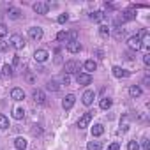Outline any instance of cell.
Wrapping results in <instances>:
<instances>
[{"label":"cell","instance_id":"obj_41","mask_svg":"<svg viewBox=\"0 0 150 150\" xmlns=\"http://www.w3.org/2000/svg\"><path fill=\"white\" fill-rule=\"evenodd\" d=\"M27 80H28L30 83H34V81H35V78H34V74H30V72H28V74H27Z\"/></svg>","mask_w":150,"mask_h":150},{"label":"cell","instance_id":"obj_37","mask_svg":"<svg viewBox=\"0 0 150 150\" xmlns=\"http://www.w3.org/2000/svg\"><path fill=\"white\" fill-rule=\"evenodd\" d=\"M62 83H64V85H69V83H71V76L64 74V78H62Z\"/></svg>","mask_w":150,"mask_h":150},{"label":"cell","instance_id":"obj_32","mask_svg":"<svg viewBox=\"0 0 150 150\" xmlns=\"http://www.w3.org/2000/svg\"><path fill=\"white\" fill-rule=\"evenodd\" d=\"M69 34V42L71 41H78V32L76 30H71V32H67Z\"/></svg>","mask_w":150,"mask_h":150},{"label":"cell","instance_id":"obj_30","mask_svg":"<svg viewBox=\"0 0 150 150\" xmlns=\"http://www.w3.org/2000/svg\"><path fill=\"white\" fill-rule=\"evenodd\" d=\"M127 150H139V143L134 141V139L129 141V143H127Z\"/></svg>","mask_w":150,"mask_h":150},{"label":"cell","instance_id":"obj_34","mask_svg":"<svg viewBox=\"0 0 150 150\" xmlns=\"http://www.w3.org/2000/svg\"><path fill=\"white\" fill-rule=\"evenodd\" d=\"M7 50H9V44H7L6 41L0 39V51H7Z\"/></svg>","mask_w":150,"mask_h":150},{"label":"cell","instance_id":"obj_1","mask_svg":"<svg viewBox=\"0 0 150 150\" xmlns=\"http://www.w3.org/2000/svg\"><path fill=\"white\" fill-rule=\"evenodd\" d=\"M64 71H65L67 76H69V74H78L80 72V62H76V60H67L64 64Z\"/></svg>","mask_w":150,"mask_h":150},{"label":"cell","instance_id":"obj_25","mask_svg":"<svg viewBox=\"0 0 150 150\" xmlns=\"http://www.w3.org/2000/svg\"><path fill=\"white\" fill-rule=\"evenodd\" d=\"M2 76H13V65H9V64H6L4 67H2Z\"/></svg>","mask_w":150,"mask_h":150},{"label":"cell","instance_id":"obj_29","mask_svg":"<svg viewBox=\"0 0 150 150\" xmlns=\"http://www.w3.org/2000/svg\"><path fill=\"white\" fill-rule=\"evenodd\" d=\"M57 41H65V42H69V34H67V32H58V34H57Z\"/></svg>","mask_w":150,"mask_h":150},{"label":"cell","instance_id":"obj_35","mask_svg":"<svg viewBox=\"0 0 150 150\" xmlns=\"http://www.w3.org/2000/svg\"><path fill=\"white\" fill-rule=\"evenodd\" d=\"M141 146H143V150H148V148H150V143H148V138H143V139H141Z\"/></svg>","mask_w":150,"mask_h":150},{"label":"cell","instance_id":"obj_9","mask_svg":"<svg viewBox=\"0 0 150 150\" xmlns=\"http://www.w3.org/2000/svg\"><path fill=\"white\" fill-rule=\"evenodd\" d=\"M94 99H96V92H94V90H87V92L81 96V103H83L85 106H90V104L94 103Z\"/></svg>","mask_w":150,"mask_h":150},{"label":"cell","instance_id":"obj_20","mask_svg":"<svg viewBox=\"0 0 150 150\" xmlns=\"http://www.w3.org/2000/svg\"><path fill=\"white\" fill-rule=\"evenodd\" d=\"M13 117H14L16 120H21V118L25 117V110H23L21 106H18V108H14V110H13Z\"/></svg>","mask_w":150,"mask_h":150},{"label":"cell","instance_id":"obj_2","mask_svg":"<svg viewBox=\"0 0 150 150\" xmlns=\"http://www.w3.org/2000/svg\"><path fill=\"white\" fill-rule=\"evenodd\" d=\"M9 46H13L14 50H23V48H25V39H23V35L13 34L11 39H9Z\"/></svg>","mask_w":150,"mask_h":150},{"label":"cell","instance_id":"obj_8","mask_svg":"<svg viewBox=\"0 0 150 150\" xmlns=\"http://www.w3.org/2000/svg\"><path fill=\"white\" fill-rule=\"evenodd\" d=\"M32 99L37 103V104H44L46 103V94L42 92V90H39V88H35L34 92H32Z\"/></svg>","mask_w":150,"mask_h":150},{"label":"cell","instance_id":"obj_27","mask_svg":"<svg viewBox=\"0 0 150 150\" xmlns=\"http://www.w3.org/2000/svg\"><path fill=\"white\" fill-rule=\"evenodd\" d=\"M0 129H9V118L6 115H0Z\"/></svg>","mask_w":150,"mask_h":150},{"label":"cell","instance_id":"obj_10","mask_svg":"<svg viewBox=\"0 0 150 150\" xmlns=\"http://www.w3.org/2000/svg\"><path fill=\"white\" fill-rule=\"evenodd\" d=\"M32 9H34V13H37V14H46L50 7H48L46 2H35V4L32 6Z\"/></svg>","mask_w":150,"mask_h":150},{"label":"cell","instance_id":"obj_14","mask_svg":"<svg viewBox=\"0 0 150 150\" xmlns=\"http://www.w3.org/2000/svg\"><path fill=\"white\" fill-rule=\"evenodd\" d=\"M11 97H13L14 101H23V99H25V92H23L21 88H18V87H16V88H13V90H11Z\"/></svg>","mask_w":150,"mask_h":150},{"label":"cell","instance_id":"obj_39","mask_svg":"<svg viewBox=\"0 0 150 150\" xmlns=\"http://www.w3.org/2000/svg\"><path fill=\"white\" fill-rule=\"evenodd\" d=\"M108 150H120V145H118V143H111V145L108 146Z\"/></svg>","mask_w":150,"mask_h":150},{"label":"cell","instance_id":"obj_38","mask_svg":"<svg viewBox=\"0 0 150 150\" xmlns=\"http://www.w3.org/2000/svg\"><path fill=\"white\" fill-rule=\"evenodd\" d=\"M127 129H129V125H127V122H124V124H120V132H127Z\"/></svg>","mask_w":150,"mask_h":150},{"label":"cell","instance_id":"obj_42","mask_svg":"<svg viewBox=\"0 0 150 150\" xmlns=\"http://www.w3.org/2000/svg\"><path fill=\"white\" fill-rule=\"evenodd\" d=\"M96 55H97V58H104V57H103V55H104L103 50H96Z\"/></svg>","mask_w":150,"mask_h":150},{"label":"cell","instance_id":"obj_18","mask_svg":"<svg viewBox=\"0 0 150 150\" xmlns=\"http://www.w3.org/2000/svg\"><path fill=\"white\" fill-rule=\"evenodd\" d=\"M46 88L51 90V92H58V90H60V85H58L57 80H50V81L46 83Z\"/></svg>","mask_w":150,"mask_h":150},{"label":"cell","instance_id":"obj_43","mask_svg":"<svg viewBox=\"0 0 150 150\" xmlns=\"http://www.w3.org/2000/svg\"><path fill=\"white\" fill-rule=\"evenodd\" d=\"M125 58H127V60H134V57H132V53H131V51H127V53H125Z\"/></svg>","mask_w":150,"mask_h":150},{"label":"cell","instance_id":"obj_17","mask_svg":"<svg viewBox=\"0 0 150 150\" xmlns=\"http://www.w3.org/2000/svg\"><path fill=\"white\" fill-rule=\"evenodd\" d=\"M138 37H139L141 44H148V41H150V34H148V30H145V28L138 34Z\"/></svg>","mask_w":150,"mask_h":150},{"label":"cell","instance_id":"obj_12","mask_svg":"<svg viewBox=\"0 0 150 150\" xmlns=\"http://www.w3.org/2000/svg\"><path fill=\"white\" fill-rule=\"evenodd\" d=\"M67 51L72 53V55L80 53V51H81V44H80V41H71V42H67Z\"/></svg>","mask_w":150,"mask_h":150},{"label":"cell","instance_id":"obj_31","mask_svg":"<svg viewBox=\"0 0 150 150\" xmlns=\"http://www.w3.org/2000/svg\"><path fill=\"white\" fill-rule=\"evenodd\" d=\"M7 32H9V30H7V27H6L4 23H0V39L6 37V35H7Z\"/></svg>","mask_w":150,"mask_h":150},{"label":"cell","instance_id":"obj_21","mask_svg":"<svg viewBox=\"0 0 150 150\" xmlns=\"http://www.w3.org/2000/svg\"><path fill=\"white\" fill-rule=\"evenodd\" d=\"M103 132H104V125L103 124H96L92 127V136H103Z\"/></svg>","mask_w":150,"mask_h":150},{"label":"cell","instance_id":"obj_11","mask_svg":"<svg viewBox=\"0 0 150 150\" xmlns=\"http://www.w3.org/2000/svg\"><path fill=\"white\" fill-rule=\"evenodd\" d=\"M92 113L88 111V113H85L83 117H80V120H78V127L80 129H85V127H88V124H90V120H92Z\"/></svg>","mask_w":150,"mask_h":150},{"label":"cell","instance_id":"obj_44","mask_svg":"<svg viewBox=\"0 0 150 150\" xmlns=\"http://www.w3.org/2000/svg\"><path fill=\"white\" fill-rule=\"evenodd\" d=\"M0 78H2V74H0Z\"/></svg>","mask_w":150,"mask_h":150},{"label":"cell","instance_id":"obj_22","mask_svg":"<svg viewBox=\"0 0 150 150\" xmlns=\"http://www.w3.org/2000/svg\"><path fill=\"white\" fill-rule=\"evenodd\" d=\"M129 96H131V97H134V99H136V97H139V96H141V88H139L138 85H132V87L129 88Z\"/></svg>","mask_w":150,"mask_h":150},{"label":"cell","instance_id":"obj_5","mask_svg":"<svg viewBox=\"0 0 150 150\" xmlns=\"http://www.w3.org/2000/svg\"><path fill=\"white\" fill-rule=\"evenodd\" d=\"M76 83L78 85H90L92 83V76L87 72H78L76 74Z\"/></svg>","mask_w":150,"mask_h":150},{"label":"cell","instance_id":"obj_7","mask_svg":"<svg viewBox=\"0 0 150 150\" xmlns=\"http://www.w3.org/2000/svg\"><path fill=\"white\" fill-rule=\"evenodd\" d=\"M74 103H76V97H74V94H67L62 101V108L64 110H71L74 106Z\"/></svg>","mask_w":150,"mask_h":150},{"label":"cell","instance_id":"obj_33","mask_svg":"<svg viewBox=\"0 0 150 150\" xmlns=\"http://www.w3.org/2000/svg\"><path fill=\"white\" fill-rule=\"evenodd\" d=\"M113 37H115V39H122V37H124V28H117V30L113 32Z\"/></svg>","mask_w":150,"mask_h":150},{"label":"cell","instance_id":"obj_36","mask_svg":"<svg viewBox=\"0 0 150 150\" xmlns=\"http://www.w3.org/2000/svg\"><path fill=\"white\" fill-rule=\"evenodd\" d=\"M67 20H69V16H67V14H60V16H58V20H57V21H58V23H65V21H67Z\"/></svg>","mask_w":150,"mask_h":150},{"label":"cell","instance_id":"obj_15","mask_svg":"<svg viewBox=\"0 0 150 150\" xmlns=\"http://www.w3.org/2000/svg\"><path fill=\"white\" fill-rule=\"evenodd\" d=\"M83 69H85V72H87V74L94 72V71L97 69V64H96V60H87V62L83 64Z\"/></svg>","mask_w":150,"mask_h":150},{"label":"cell","instance_id":"obj_40","mask_svg":"<svg viewBox=\"0 0 150 150\" xmlns=\"http://www.w3.org/2000/svg\"><path fill=\"white\" fill-rule=\"evenodd\" d=\"M143 62H145V65H150V55H148V53L143 57Z\"/></svg>","mask_w":150,"mask_h":150},{"label":"cell","instance_id":"obj_4","mask_svg":"<svg viewBox=\"0 0 150 150\" xmlns=\"http://www.w3.org/2000/svg\"><path fill=\"white\" fill-rule=\"evenodd\" d=\"M42 35H44V32H42L41 27H30V28H28V37H30V39H34V41H41Z\"/></svg>","mask_w":150,"mask_h":150},{"label":"cell","instance_id":"obj_3","mask_svg":"<svg viewBox=\"0 0 150 150\" xmlns=\"http://www.w3.org/2000/svg\"><path fill=\"white\" fill-rule=\"evenodd\" d=\"M127 46H129V50H132V51H138V50L143 48V44H141V41H139L138 35H131V37L127 39Z\"/></svg>","mask_w":150,"mask_h":150},{"label":"cell","instance_id":"obj_19","mask_svg":"<svg viewBox=\"0 0 150 150\" xmlns=\"http://www.w3.org/2000/svg\"><path fill=\"white\" fill-rule=\"evenodd\" d=\"M27 145H28V143H27L25 138H16V139H14V146H16L18 150H25Z\"/></svg>","mask_w":150,"mask_h":150},{"label":"cell","instance_id":"obj_28","mask_svg":"<svg viewBox=\"0 0 150 150\" xmlns=\"http://www.w3.org/2000/svg\"><path fill=\"white\" fill-rule=\"evenodd\" d=\"M99 34H101L103 37H108V35H110L111 32H110V28H108V25H101V27H99Z\"/></svg>","mask_w":150,"mask_h":150},{"label":"cell","instance_id":"obj_6","mask_svg":"<svg viewBox=\"0 0 150 150\" xmlns=\"http://www.w3.org/2000/svg\"><path fill=\"white\" fill-rule=\"evenodd\" d=\"M111 72H113L115 78H129V76H131V72H129L127 69H122V67H118V65H115V67L111 69Z\"/></svg>","mask_w":150,"mask_h":150},{"label":"cell","instance_id":"obj_23","mask_svg":"<svg viewBox=\"0 0 150 150\" xmlns=\"http://www.w3.org/2000/svg\"><path fill=\"white\" fill-rule=\"evenodd\" d=\"M111 104H113V101H111L110 97H104V99H101V103H99L101 110H110V108H111Z\"/></svg>","mask_w":150,"mask_h":150},{"label":"cell","instance_id":"obj_24","mask_svg":"<svg viewBox=\"0 0 150 150\" xmlns=\"http://www.w3.org/2000/svg\"><path fill=\"white\" fill-rule=\"evenodd\" d=\"M101 148H103L101 141H88V145H87V150H101Z\"/></svg>","mask_w":150,"mask_h":150},{"label":"cell","instance_id":"obj_26","mask_svg":"<svg viewBox=\"0 0 150 150\" xmlns=\"http://www.w3.org/2000/svg\"><path fill=\"white\" fill-rule=\"evenodd\" d=\"M90 18H92L94 21H103V20H104V13H103V11H96V13L90 14Z\"/></svg>","mask_w":150,"mask_h":150},{"label":"cell","instance_id":"obj_13","mask_svg":"<svg viewBox=\"0 0 150 150\" xmlns=\"http://www.w3.org/2000/svg\"><path fill=\"white\" fill-rule=\"evenodd\" d=\"M48 57H50V53H48L46 50H35V53H34L35 62H46Z\"/></svg>","mask_w":150,"mask_h":150},{"label":"cell","instance_id":"obj_16","mask_svg":"<svg viewBox=\"0 0 150 150\" xmlns=\"http://www.w3.org/2000/svg\"><path fill=\"white\" fill-rule=\"evenodd\" d=\"M7 16H9L11 20H20V18H21V11H20V9H16V7H9Z\"/></svg>","mask_w":150,"mask_h":150}]
</instances>
